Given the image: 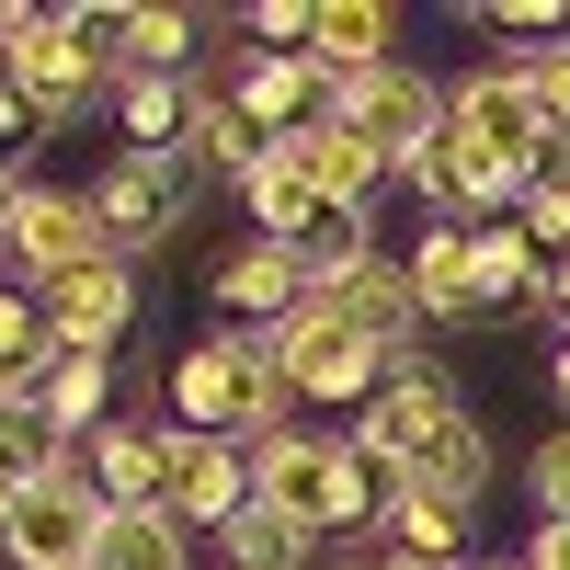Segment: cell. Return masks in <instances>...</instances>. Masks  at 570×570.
<instances>
[{
  "instance_id": "31",
  "label": "cell",
  "mask_w": 570,
  "mask_h": 570,
  "mask_svg": "<svg viewBox=\"0 0 570 570\" xmlns=\"http://www.w3.org/2000/svg\"><path fill=\"white\" fill-rule=\"evenodd\" d=\"M525 491H537V525H570V434H548L525 456Z\"/></svg>"
},
{
  "instance_id": "22",
  "label": "cell",
  "mask_w": 570,
  "mask_h": 570,
  "mask_svg": "<svg viewBox=\"0 0 570 570\" xmlns=\"http://www.w3.org/2000/svg\"><path fill=\"white\" fill-rule=\"evenodd\" d=\"M480 308H548V263L525 240V217H491L480 228Z\"/></svg>"
},
{
  "instance_id": "15",
  "label": "cell",
  "mask_w": 570,
  "mask_h": 570,
  "mask_svg": "<svg viewBox=\"0 0 570 570\" xmlns=\"http://www.w3.org/2000/svg\"><path fill=\"white\" fill-rule=\"evenodd\" d=\"M217 320L228 331H274L285 308H308V263L285 252V240H240V252H217Z\"/></svg>"
},
{
  "instance_id": "2",
  "label": "cell",
  "mask_w": 570,
  "mask_h": 570,
  "mask_svg": "<svg viewBox=\"0 0 570 570\" xmlns=\"http://www.w3.org/2000/svg\"><path fill=\"white\" fill-rule=\"evenodd\" d=\"M0 69H12V91H23L35 126H80L91 104H115V80L91 69L80 23L46 12V0H12V12H0Z\"/></svg>"
},
{
  "instance_id": "23",
  "label": "cell",
  "mask_w": 570,
  "mask_h": 570,
  "mask_svg": "<svg viewBox=\"0 0 570 570\" xmlns=\"http://www.w3.org/2000/svg\"><path fill=\"white\" fill-rule=\"evenodd\" d=\"M400 58V12L389 0H331L320 12V69L343 80V69H389Z\"/></svg>"
},
{
  "instance_id": "32",
  "label": "cell",
  "mask_w": 570,
  "mask_h": 570,
  "mask_svg": "<svg viewBox=\"0 0 570 570\" xmlns=\"http://www.w3.org/2000/svg\"><path fill=\"white\" fill-rule=\"evenodd\" d=\"M23 195H35V183H23L12 160H0V252H12V217H23Z\"/></svg>"
},
{
  "instance_id": "34",
  "label": "cell",
  "mask_w": 570,
  "mask_h": 570,
  "mask_svg": "<svg viewBox=\"0 0 570 570\" xmlns=\"http://www.w3.org/2000/svg\"><path fill=\"white\" fill-rule=\"evenodd\" d=\"M23 126H35V115H23V91H12V69H0V149H12Z\"/></svg>"
},
{
  "instance_id": "5",
  "label": "cell",
  "mask_w": 570,
  "mask_h": 570,
  "mask_svg": "<svg viewBox=\"0 0 570 570\" xmlns=\"http://www.w3.org/2000/svg\"><path fill=\"white\" fill-rule=\"evenodd\" d=\"M91 217H104V240L137 263V252H160L183 217H195V160L183 149H115L104 171H91Z\"/></svg>"
},
{
  "instance_id": "28",
  "label": "cell",
  "mask_w": 570,
  "mask_h": 570,
  "mask_svg": "<svg viewBox=\"0 0 570 570\" xmlns=\"http://www.w3.org/2000/svg\"><path fill=\"white\" fill-rule=\"evenodd\" d=\"M491 468H502V456H491V434H480V422L456 411V422H445V445H434V468H422V491H445V502H468V513H480Z\"/></svg>"
},
{
  "instance_id": "19",
  "label": "cell",
  "mask_w": 570,
  "mask_h": 570,
  "mask_svg": "<svg viewBox=\"0 0 570 570\" xmlns=\"http://www.w3.org/2000/svg\"><path fill=\"white\" fill-rule=\"evenodd\" d=\"M183 160H195V183H252L263 171V126L228 104V80L195 69V137H183Z\"/></svg>"
},
{
  "instance_id": "9",
  "label": "cell",
  "mask_w": 570,
  "mask_h": 570,
  "mask_svg": "<svg viewBox=\"0 0 570 570\" xmlns=\"http://www.w3.org/2000/svg\"><path fill=\"white\" fill-rule=\"evenodd\" d=\"M445 126H456V137H468V149H480V160L525 171V183L548 171V137H559V126H548V115L525 104V80H513L502 58H491V69H468V80L445 91Z\"/></svg>"
},
{
  "instance_id": "4",
  "label": "cell",
  "mask_w": 570,
  "mask_h": 570,
  "mask_svg": "<svg viewBox=\"0 0 570 570\" xmlns=\"http://www.w3.org/2000/svg\"><path fill=\"white\" fill-rule=\"evenodd\" d=\"M331 115H343V137H365V149L389 160V171H411V160L445 137V91H434V69L389 58V69H343Z\"/></svg>"
},
{
  "instance_id": "20",
  "label": "cell",
  "mask_w": 570,
  "mask_h": 570,
  "mask_svg": "<svg viewBox=\"0 0 570 570\" xmlns=\"http://www.w3.org/2000/svg\"><path fill=\"white\" fill-rule=\"evenodd\" d=\"M376 537L411 548V559H445V570H456V548H468V502L422 491V480H389V513H376Z\"/></svg>"
},
{
  "instance_id": "17",
  "label": "cell",
  "mask_w": 570,
  "mask_h": 570,
  "mask_svg": "<svg viewBox=\"0 0 570 570\" xmlns=\"http://www.w3.org/2000/svg\"><path fill=\"white\" fill-rule=\"evenodd\" d=\"M400 263H411V285H422V320H491V308H480V228L422 217V240H411Z\"/></svg>"
},
{
  "instance_id": "27",
  "label": "cell",
  "mask_w": 570,
  "mask_h": 570,
  "mask_svg": "<svg viewBox=\"0 0 570 570\" xmlns=\"http://www.w3.org/2000/svg\"><path fill=\"white\" fill-rule=\"evenodd\" d=\"M91 570H195V537H183L171 513H115Z\"/></svg>"
},
{
  "instance_id": "18",
  "label": "cell",
  "mask_w": 570,
  "mask_h": 570,
  "mask_svg": "<svg viewBox=\"0 0 570 570\" xmlns=\"http://www.w3.org/2000/svg\"><path fill=\"white\" fill-rule=\"evenodd\" d=\"M274 160H285V171H308V183H320V206H365L376 183H389V160H376L365 137H343V115H320V126H297V137H274Z\"/></svg>"
},
{
  "instance_id": "11",
  "label": "cell",
  "mask_w": 570,
  "mask_h": 570,
  "mask_svg": "<svg viewBox=\"0 0 570 570\" xmlns=\"http://www.w3.org/2000/svg\"><path fill=\"white\" fill-rule=\"evenodd\" d=\"M252 513V445L240 434H183L171 422V525L183 537H217Z\"/></svg>"
},
{
  "instance_id": "29",
  "label": "cell",
  "mask_w": 570,
  "mask_h": 570,
  "mask_svg": "<svg viewBox=\"0 0 570 570\" xmlns=\"http://www.w3.org/2000/svg\"><path fill=\"white\" fill-rule=\"evenodd\" d=\"M502 69L525 80V104H537V115H548V126L570 137V35H548V46H525V58H502Z\"/></svg>"
},
{
  "instance_id": "33",
  "label": "cell",
  "mask_w": 570,
  "mask_h": 570,
  "mask_svg": "<svg viewBox=\"0 0 570 570\" xmlns=\"http://www.w3.org/2000/svg\"><path fill=\"white\" fill-rule=\"evenodd\" d=\"M525 559H537V570H570V525H537V537H525Z\"/></svg>"
},
{
  "instance_id": "16",
  "label": "cell",
  "mask_w": 570,
  "mask_h": 570,
  "mask_svg": "<svg viewBox=\"0 0 570 570\" xmlns=\"http://www.w3.org/2000/svg\"><path fill=\"white\" fill-rule=\"evenodd\" d=\"M320 308L354 320L365 343H389V354H422V285H411L400 252H376V263H354L343 285H320Z\"/></svg>"
},
{
  "instance_id": "25",
  "label": "cell",
  "mask_w": 570,
  "mask_h": 570,
  "mask_svg": "<svg viewBox=\"0 0 570 570\" xmlns=\"http://www.w3.org/2000/svg\"><path fill=\"white\" fill-rule=\"evenodd\" d=\"M115 126H126V149H183L195 137V80H115Z\"/></svg>"
},
{
  "instance_id": "21",
  "label": "cell",
  "mask_w": 570,
  "mask_h": 570,
  "mask_svg": "<svg viewBox=\"0 0 570 570\" xmlns=\"http://www.w3.org/2000/svg\"><path fill=\"white\" fill-rule=\"evenodd\" d=\"M240 206H252V240H285V252H297L308 228L331 217V206H320V183H308V171H285L274 149H263V171L240 183Z\"/></svg>"
},
{
  "instance_id": "36",
  "label": "cell",
  "mask_w": 570,
  "mask_h": 570,
  "mask_svg": "<svg viewBox=\"0 0 570 570\" xmlns=\"http://www.w3.org/2000/svg\"><path fill=\"white\" fill-rule=\"evenodd\" d=\"M548 389H559V411H570V331H559V354H548Z\"/></svg>"
},
{
  "instance_id": "14",
  "label": "cell",
  "mask_w": 570,
  "mask_h": 570,
  "mask_svg": "<svg viewBox=\"0 0 570 570\" xmlns=\"http://www.w3.org/2000/svg\"><path fill=\"white\" fill-rule=\"evenodd\" d=\"M331 91H343V80H331L320 58H252V46H240V69H228V104L263 126V149H274V137H297V126H320Z\"/></svg>"
},
{
  "instance_id": "7",
  "label": "cell",
  "mask_w": 570,
  "mask_h": 570,
  "mask_svg": "<svg viewBox=\"0 0 570 570\" xmlns=\"http://www.w3.org/2000/svg\"><path fill=\"white\" fill-rule=\"evenodd\" d=\"M104 525H115V502L80 480V468H58V480H35L12 502V525H0V559L12 570H91L104 559Z\"/></svg>"
},
{
  "instance_id": "8",
  "label": "cell",
  "mask_w": 570,
  "mask_h": 570,
  "mask_svg": "<svg viewBox=\"0 0 570 570\" xmlns=\"http://www.w3.org/2000/svg\"><path fill=\"white\" fill-rule=\"evenodd\" d=\"M252 400H263V331H206L171 365V422L183 434H240L252 445Z\"/></svg>"
},
{
  "instance_id": "6",
  "label": "cell",
  "mask_w": 570,
  "mask_h": 570,
  "mask_svg": "<svg viewBox=\"0 0 570 570\" xmlns=\"http://www.w3.org/2000/svg\"><path fill=\"white\" fill-rule=\"evenodd\" d=\"M468 400H456V376L434 365V354H400V376L365 400V422H354V445L389 468V480H422L434 468V445H445V422H456Z\"/></svg>"
},
{
  "instance_id": "10",
  "label": "cell",
  "mask_w": 570,
  "mask_h": 570,
  "mask_svg": "<svg viewBox=\"0 0 570 570\" xmlns=\"http://www.w3.org/2000/svg\"><path fill=\"white\" fill-rule=\"evenodd\" d=\"M137 263H80V274H58V285H35V308H46V343L58 354H104L115 365V343L137 331Z\"/></svg>"
},
{
  "instance_id": "39",
  "label": "cell",
  "mask_w": 570,
  "mask_h": 570,
  "mask_svg": "<svg viewBox=\"0 0 570 570\" xmlns=\"http://www.w3.org/2000/svg\"><path fill=\"white\" fill-rule=\"evenodd\" d=\"M0 570H12V559H0Z\"/></svg>"
},
{
  "instance_id": "38",
  "label": "cell",
  "mask_w": 570,
  "mask_h": 570,
  "mask_svg": "<svg viewBox=\"0 0 570 570\" xmlns=\"http://www.w3.org/2000/svg\"><path fill=\"white\" fill-rule=\"evenodd\" d=\"M343 570H376V537H365V548H354V559H343Z\"/></svg>"
},
{
  "instance_id": "1",
  "label": "cell",
  "mask_w": 570,
  "mask_h": 570,
  "mask_svg": "<svg viewBox=\"0 0 570 570\" xmlns=\"http://www.w3.org/2000/svg\"><path fill=\"white\" fill-rule=\"evenodd\" d=\"M252 502L285 513V525H308V537H376L389 468L354 434H274V445H252Z\"/></svg>"
},
{
  "instance_id": "13",
  "label": "cell",
  "mask_w": 570,
  "mask_h": 570,
  "mask_svg": "<svg viewBox=\"0 0 570 570\" xmlns=\"http://www.w3.org/2000/svg\"><path fill=\"white\" fill-rule=\"evenodd\" d=\"M80 480L91 491H104L115 513H171V434H160V422H104V434H91L80 445Z\"/></svg>"
},
{
  "instance_id": "26",
  "label": "cell",
  "mask_w": 570,
  "mask_h": 570,
  "mask_svg": "<svg viewBox=\"0 0 570 570\" xmlns=\"http://www.w3.org/2000/svg\"><path fill=\"white\" fill-rule=\"evenodd\" d=\"M320 559V537L308 525H285V513H240V525H217V570H308Z\"/></svg>"
},
{
  "instance_id": "37",
  "label": "cell",
  "mask_w": 570,
  "mask_h": 570,
  "mask_svg": "<svg viewBox=\"0 0 570 570\" xmlns=\"http://www.w3.org/2000/svg\"><path fill=\"white\" fill-rule=\"evenodd\" d=\"M480 570H537V559H525V548H513V559H480Z\"/></svg>"
},
{
  "instance_id": "3",
  "label": "cell",
  "mask_w": 570,
  "mask_h": 570,
  "mask_svg": "<svg viewBox=\"0 0 570 570\" xmlns=\"http://www.w3.org/2000/svg\"><path fill=\"white\" fill-rule=\"evenodd\" d=\"M263 354L297 376V400H354V411L400 376V354H389V343H365V331H354V320H331L320 297H308V308H285V320L263 331Z\"/></svg>"
},
{
  "instance_id": "35",
  "label": "cell",
  "mask_w": 570,
  "mask_h": 570,
  "mask_svg": "<svg viewBox=\"0 0 570 570\" xmlns=\"http://www.w3.org/2000/svg\"><path fill=\"white\" fill-rule=\"evenodd\" d=\"M548 308H559V331H570V252L548 263Z\"/></svg>"
},
{
  "instance_id": "24",
  "label": "cell",
  "mask_w": 570,
  "mask_h": 570,
  "mask_svg": "<svg viewBox=\"0 0 570 570\" xmlns=\"http://www.w3.org/2000/svg\"><path fill=\"white\" fill-rule=\"evenodd\" d=\"M35 411L58 422L69 445H91V434L115 422V365H104V354H58V376H46V400H35Z\"/></svg>"
},
{
  "instance_id": "12",
  "label": "cell",
  "mask_w": 570,
  "mask_h": 570,
  "mask_svg": "<svg viewBox=\"0 0 570 570\" xmlns=\"http://www.w3.org/2000/svg\"><path fill=\"white\" fill-rule=\"evenodd\" d=\"M12 263H23L35 285H58V274H80V263H126V252L104 240L91 195H69V183H35L23 217H12Z\"/></svg>"
},
{
  "instance_id": "30",
  "label": "cell",
  "mask_w": 570,
  "mask_h": 570,
  "mask_svg": "<svg viewBox=\"0 0 570 570\" xmlns=\"http://www.w3.org/2000/svg\"><path fill=\"white\" fill-rule=\"evenodd\" d=\"M525 240H537L548 263L570 252V171H537V183H525Z\"/></svg>"
}]
</instances>
